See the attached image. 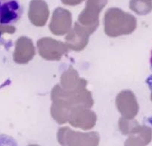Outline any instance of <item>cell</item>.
I'll list each match as a JSON object with an SVG mask.
<instances>
[{"label": "cell", "instance_id": "6da1fadb", "mask_svg": "<svg viewBox=\"0 0 152 146\" xmlns=\"http://www.w3.org/2000/svg\"><path fill=\"white\" fill-rule=\"evenodd\" d=\"M23 13L19 0H0V25L4 26L17 23Z\"/></svg>", "mask_w": 152, "mask_h": 146}, {"label": "cell", "instance_id": "7a4b0ae2", "mask_svg": "<svg viewBox=\"0 0 152 146\" xmlns=\"http://www.w3.org/2000/svg\"><path fill=\"white\" fill-rule=\"evenodd\" d=\"M0 146H19L16 139L7 134H0Z\"/></svg>", "mask_w": 152, "mask_h": 146}, {"label": "cell", "instance_id": "3957f363", "mask_svg": "<svg viewBox=\"0 0 152 146\" xmlns=\"http://www.w3.org/2000/svg\"><path fill=\"white\" fill-rule=\"evenodd\" d=\"M150 62H151V64L152 65V52H151V59H150Z\"/></svg>", "mask_w": 152, "mask_h": 146}]
</instances>
